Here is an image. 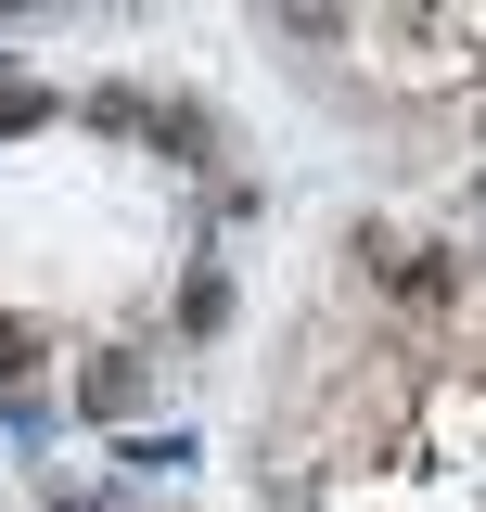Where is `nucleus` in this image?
Returning <instances> with one entry per match:
<instances>
[{
  "mask_svg": "<svg viewBox=\"0 0 486 512\" xmlns=\"http://www.w3.org/2000/svg\"><path fill=\"white\" fill-rule=\"evenodd\" d=\"M77 410H90V423H128V410H141V359H90Z\"/></svg>",
  "mask_w": 486,
  "mask_h": 512,
  "instance_id": "nucleus-1",
  "label": "nucleus"
},
{
  "mask_svg": "<svg viewBox=\"0 0 486 512\" xmlns=\"http://www.w3.org/2000/svg\"><path fill=\"white\" fill-rule=\"evenodd\" d=\"M180 320H192V333H218V320H231V282H218V269H192V282H180Z\"/></svg>",
  "mask_w": 486,
  "mask_h": 512,
  "instance_id": "nucleus-2",
  "label": "nucleus"
},
{
  "mask_svg": "<svg viewBox=\"0 0 486 512\" xmlns=\"http://www.w3.org/2000/svg\"><path fill=\"white\" fill-rule=\"evenodd\" d=\"M26 372H39V333H26V320H0V397H26Z\"/></svg>",
  "mask_w": 486,
  "mask_h": 512,
  "instance_id": "nucleus-3",
  "label": "nucleus"
},
{
  "mask_svg": "<svg viewBox=\"0 0 486 512\" xmlns=\"http://www.w3.org/2000/svg\"><path fill=\"white\" fill-rule=\"evenodd\" d=\"M26 128H52V90H0V141H26Z\"/></svg>",
  "mask_w": 486,
  "mask_h": 512,
  "instance_id": "nucleus-4",
  "label": "nucleus"
},
{
  "mask_svg": "<svg viewBox=\"0 0 486 512\" xmlns=\"http://www.w3.org/2000/svg\"><path fill=\"white\" fill-rule=\"evenodd\" d=\"M52 512H103V500H52Z\"/></svg>",
  "mask_w": 486,
  "mask_h": 512,
  "instance_id": "nucleus-5",
  "label": "nucleus"
}]
</instances>
